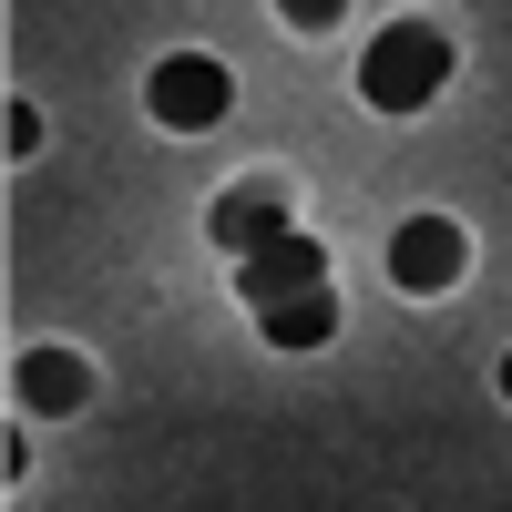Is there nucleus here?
Listing matches in <instances>:
<instances>
[{
	"label": "nucleus",
	"mask_w": 512,
	"mask_h": 512,
	"mask_svg": "<svg viewBox=\"0 0 512 512\" xmlns=\"http://www.w3.org/2000/svg\"><path fill=\"white\" fill-rule=\"evenodd\" d=\"M256 318H267V349H328V338H338V287L277 297V308H256Z\"/></svg>",
	"instance_id": "obj_7"
},
{
	"label": "nucleus",
	"mask_w": 512,
	"mask_h": 512,
	"mask_svg": "<svg viewBox=\"0 0 512 512\" xmlns=\"http://www.w3.org/2000/svg\"><path fill=\"white\" fill-rule=\"evenodd\" d=\"M441 82H451V41H441L431 21H390V31L359 52V93H369L379 113H420Z\"/></svg>",
	"instance_id": "obj_1"
},
{
	"label": "nucleus",
	"mask_w": 512,
	"mask_h": 512,
	"mask_svg": "<svg viewBox=\"0 0 512 512\" xmlns=\"http://www.w3.org/2000/svg\"><path fill=\"white\" fill-rule=\"evenodd\" d=\"M144 103H154L164 134H205V123H226L236 82H226V62H216V52H164V62H154V82H144Z\"/></svg>",
	"instance_id": "obj_2"
},
{
	"label": "nucleus",
	"mask_w": 512,
	"mask_h": 512,
	"mask_svg": "<svg viewBox=\"0 0 512 512\" xmlns=\"http://www.w3.org/2000/svg\"><path fill=\"white\" fill-rule=\"evenodd\" d=\"M502 400H512V349H502Z\"/></svg>",
	"instance_id": "obj_9"
},
{
	"label": "nucleus",
	"mask_w": 512,
	"mask_h": 512,
	"mask_svg": "<svg viewBox=\"0 0 512 512\" xmlns=\"http://www.w3.org/2000/svg\"><path fill=\"white\" fill-rule=\"evenodd\" d=\"M82 400H93V369H82L72 349H31L21 359V410L52 420V410H82Z\"/></svg>",
	"instance_id": "obj_6"
},
{
	"label": "nucleus",
	"mask_w": 512,
	"mask_h": 512,
	"mask_svg": "<svg viewBox=\"0 0 512 512\" xmlns=\"http://www.w3.org/2000/svg\"><path fill=\"white\" fill-rule=\"evenodd\" d=\"M461 256H472V246H461L451 216H410V226L390 236V277H400L410 297H441V287L461 277Z\"/></svg>",
	"instance_id": "obj_4"
},
{
	"label": "nucleus",
	"mask_w": 512,
	"mask_h": 512,
	"mask_svg": "<svg viewBox=\"0 0 512 512\" xmlns=\"http://www.w3.org/2000/svg\"><path fill=\"white\" fill-rule=\"evenodd\" d=\"M205 226H216V246H226V256H256L267 236H287V185L246 175V185H226V195H216V216H205Z\"/></svg>",
	"instance_id": "obj_5"
},
{
	"label": "nucleus",
	"mask_w": 512,
	"mask_h": 512,
	"mask_svg": "<svg viewBox=\"0 0 512 512\" xmlns=\"http://www.w3.org/2000/svg\"><path fill=\"white\" fill-rule=\"evenodd\" d=\"M236 287H246V308H277V297H308V287H328V246L287 226V236H267V246H256L246 267H236Z\"/></svg>",
	"instance_id": "obj_3"
},
{
	"label": "nucleus",
	"mask_w": 512,
	"mask_h": 512,
	"mask_svg": "<svg viewBox=\"0 0 512 512\" xmlns=\"http://www.w3.org/2000/svg\"><path fill=\"white\" fill-rule=\"evenodd\" d=\"M277 11H287L297 31H338V21H349V0H277Z\"/></svg>",
	"instance_id": "obj_8"
}]
</instances>
